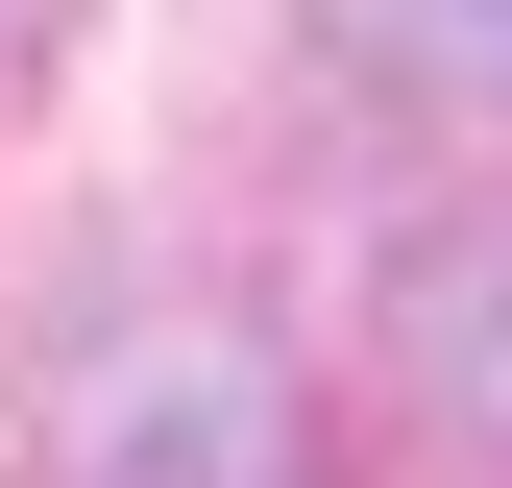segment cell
Listing matches in <instances>:
<instances>
[{
	"instance_id": "cell-1",
	"label": "cell",
	"mask_w": 512,
	"mask_h": 488,
	"mask_svg": "<svg viewBox=\"0 0 512 488\" xmlns=\"http://www.w3.org/2000/svg\"><path fill=\"white\" fill-rule=\"evenodd\" d=\"M49 488H317V415L244 318H98L49 366Z\"/></svg>"
},
{
	"instance_id": "cell-2",
	"label": "cell",
	"mask_w": 512,
	"mask_h": 488,
	"mask_svg": "<svg viewBox=\"0 0 512 488\" xmlns=\"http://www.w3.org/2000/svg\"><path fill=\"white\" fill-rule=\"evenodd\" d=\"M391 366H415L439 464H488V488H512V196L391 244Z\"/></svg>"
},
{
	"instance_id": "cell-3",
	"label": "cell",
	"mask_w": 512,
	"mask_h": 488,
	"mask_svg": "<svg viewBox=\"0 0 512 488\" xmlns=\"http://www.w3.org/2000/svg\"><path fill=\"white\" fill-rule=\"evenodd\" d=\"M317 25L366 74H415V98H512V0H317Z\"/></svg>"
}]
</instances>
